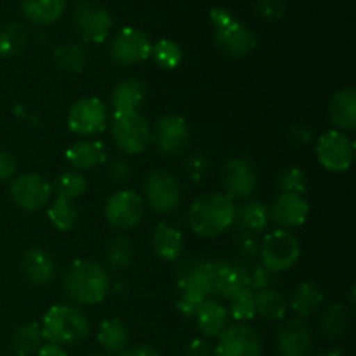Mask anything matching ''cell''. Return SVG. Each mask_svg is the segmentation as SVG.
Returning a JSON list of instances; mask_svg holds the SVG:
<instances>
[{
	"label": "cell",
	"mask_w": 356,
	"mask_h": 356,
	"mask_svg": "<svg viewBox=\"0 0 356 356\" xmlns=\"http://www.w3.org/2000/svg\"><path fill=\"white\" fill-rule=\"evenodd\" d=\"M52 190L56 191L58 197L66 198V200H75L86 193L87 179L79 170H65V172L56 176Z\"/></svg>",
	"instance_id": "obj_38"
},
{
	"label": "cell",
	"mask_w": 356,
	"mask_h": 356,
	"mask_svg": "<svg viewBox=\"0 0 356 356\" xmlns=\"http://www.w3.org/2000/svg\"><path fill=\"white\" fill-rule=\"evenodd\" d=\"M28 47V31L17 21L0 24V58H16Z\"/></svg>",
	"instance_id": "obj_32"
},
{
	"label": "cell",
	"mask_w": 356,
	"mask_h": 356,
	"mask_svg": "<svg viewBox=\"0 0 356 356\" xmlns=\"http://www.w3.org/2000/svg\"><path fill=\"white\" fill-rule=\"evenodd\" d=\"M42 346V330L40 323L28 322L17 327L10 339V348L16 356H31Z\"/></svg>",
	"instance_id": "obj_33"
},
{
	"label": "cell",
	"mask_w": 356,
	"mask_h": 356,
	"mask_svg": "<svg viewBox=\"0 0 356 356\" xmlns=\"http://www.w3.org/2000/svg\"><path fill=\"white\" fill-rule=\"evenodd\" d=\"M52 63L56 70L63 73H80L87 65V51L75 42L59 44L52 52Z\"/></svg>",
	"instance_id": "obj_30"
},
{
	"label": "cell",
	"mask_w": 356,
	"mask_h": 356,
	"mask_svg": "<svg viewBox=\"0 0 356 356\" xmlns=\"http://www.w3.org/2000/svg\"><path fill=\"white\" fill-rule=\"evenodd\" d=\"M66 122L73 134L90 138L106 129L108 108L99 97H83L70 108Z\"/></svg>",
	"instance_id": "obj_9"
},
{
	"label": "cell",
	"mask_w": 356,
	"mask_h": 356,
	"mask_svg": "<svg viewBox=\"0 0 356 356\" xmlns=\"http://www.w3.org/2000/svg\"><path fill=\"white\" fill-rule=\"evenodd\" d=\"M131 334H129L127 325L120 318H106L101 322L99 330H97V343L103 348L104 353L108 355H120L127 350Z\"/></svg>",
	"instance_id": "obj_28"
},
{
	"label": "cell",
	"mask_w": 356,
	"mask_h": 356,
	"mask_svg": "<svg viewBox=\"0 0 356 356\" xmlns=\"http://www.w3.org/2000/svg\"><path fill=\"white\" fill-rule=\"evenodd\" d=\"M17 162L13 153L0 149V183H6L7 179H13L16 174Z\"/></svg>",
	"instance_id": "obj_48"
},
{
	"label": "cell",
	"mask_w": 356,
	"mask_h": 356,
	"mask_svg": "<svg viewBox=\"0 0 356 356\" xmlns=\"http://www.w3.org/2000/svg\"><path fill=\"white\" fill-rule=\"evenodd\" d=\"M316 159L330 172H346L355 159V143L341 131H329L316 141Z\"/></svg>",
	"instance_id": "obj_11"
},
{
	"label": "cell",
	"mask_w": 356,
	"mask_h": 356,
	"mask_svg": "<svg viewBox=\"0 0 356 356\" xmlns=\"http://www.w3.org/2000/svg\"><path fill=\"white\" fill-rule=\"evenodd\" d=\"M348 325H350V316H348L346 308L339 302L327 306L322 315V332L329 339H339L346 334Z\"/></svg>",
	"instance_id": "obj_37"
},
{
	"label": "cell",
	"mask_w": 356,
	"mask_h": 356,
	"mask_svg": "<svg viewBox=\"0 0 356 356\" xmlns=\"http://www.w3.org/2000/svg\"><path fill=\"white\" fill-rule=\"evenodd\" d=\"M149 58L155 61V65L162 70H174L181 65L183 61V51L179 45L170 38H162L152 45V52Z\"/></svg>",
	"instance_id": "obj_40"
},
{
	"label": "cell",
	"mask_w": 356,
	"mask_h": 356,
	"mask_svg": "<svg viewBox=\"0 0 356 356\" xmlns=\"http://www.w3.org/2000/svg\"><path fill=\"white\" fill-rule=\"evenodd\" d=\"M259 254L261 263L268 271L284 273L294 268L301 257V243L287 229H275L264 236Z\"/></svg>",
	"instance_id": "obj_6"
},
{
	"label": "cell",
	"mask_w": 356,
	"mask_h": 356,
	"mask_svg": "<svg viewBox=\"0 0 356 356\" xmlns=\"http://www.w3.org/2000/svg\"><path fill=\"white\" fill-rule=\"evenodd\" d=\"M42 339L58 346H76L89 337L90 322L86 313L72 305H56L42 318Z\"/></svg>",
	"instance_id": "obj_3"
},
{
	"label": "cell",
	"mask_w": 356,
	"mask_h": 356,
	"mask_svg": "<svg viewBox=\"0 0 356 356\" xmlns=\"http://www.w3.org/2000/svg\"><path fill=\"white\" fill-rule=\"evenodd\" d=\"M52 186L44 176L35 172L19 174L13 179L9 195L14 204L26 212H37L47 207L51 200Z\"/></svg>",
	"instance_id": "obj_12"
},
{
	"label": "cell",
	"mask_w": 356,
	"mask_h": 356,
	"mask_svg": "<svg viewBox=\"0 0 356 356\" xmlns=\"http://www.w3.org/2000/svg\"><path fill=\"white\" fill-rule=\"evenodd\" d=\"M111 136L117 148L127 155H141L152 145V127L139 111L113 113Z\"/></svg>",
	"instance_id": "obj_5"
},
{
	"label": "cell",
	"mask_w": 356,
	"mask_h": 356,
	"mask_svg": "<svg viewBox=\"0 0 356 356\" xmlns=\"http://www.w3.org/2000/svg\"><path fill=\"white\" fill-rule=\"evenodd\" d=\"M315 138V131L308 124H296L291 129V139L296 145H306Z\"/></svg>",
	"instance_id": "obj_49"
},
{
	"label": "cell",
	"mask_w": 356,
	"mask_h": 356,
	"mask_svg": "<svg viewBox=\"0 0 356 356\" xmlns=\"http://www.w3.org/2000/svg\"><path fill=\"white\" fill-rule=\"evenodd\" d=\"M143 193L148 207L159 214H170L179 207L181 186L176 177L163 169H156L146 176Z\"/></svg>",
	"instance_id": "obj_8"
},
{
	"label": "cell",
	"mask_w": 356,
	"mask_h": 356,
	"mask_svg": "<svg viewBox=\"0 0 356 356\" xmlns=\"http://www.w3.org/2000/svg\"><path fill=\"white\" fill-rule=\"evenodd\" d=\"M145 214V202L134 190H120L108 198L104 205L106 221L120 232L136 228Z\"/></svg>",
	"instance_id": "obj_14"
},
{
	"label": "cell",
	"mask_w": 356,
	"mask_h": 356,
	"mask_svg": "<svg viewBox=\"0 0 356 356\" xmlns=\"http://www.w3.org/2000/svg\"><path fill=\"white\" fill-rule=\"evenodd\" d=\"M329 115L332 124L341 132H351L356 129V90L355 87H344L332 96L329 103Z\"/></svg>",
	"instance_id": "obj_23"
},
{
	"label": "cell",
	"mask_w": 356,
	"mask_h": 356,
	"mask_svg": "<svg viewBox=\"0 0 356 356\" xmlns=\"http://www.w3.org/2000/svg\"><path fill=\"white\" fill-rule=\"evenodd\" d=\"M315 356H346V353L341 348H327V350L318 351Z\"/></svg>",
	"instance_id": "obj_53"
},
{
	"label": "cell",
	"mask_w": 356,
	"mask_h": 356,
	"mask_svg": "<svg viewBox=\"0 0 356 356\" xmlns=\"http://www.w3.org/2000/svg\"><path fill=\"white\" fill-rule=\"evenodd\" d=\"M73 26L87 44H101L110 35L113 19L106 7L96 0H80L73 9Z\"/></svg>",
	"instance_id": "obj_7"
},
{
	"label": "cell",
	"mask_w": 356,
	"mask_h": 356,
	"mask_svg": "<svg viewBox=\"0 0 356 356\" xmlns=\"http://www.w3.org/2000/svg\"><path fill=\"white\" fill-rule=\"evenodd\" d=\"M212 287H214L212 261L197 259L179 291L184 292V294L193 296V298L200 299V301H205L212 294Z\"/></svg>",
	"instance_id": "obj_26"
},
{
	"label": "cell",
	"mask_w": 356,
	"mask_h": 356,
	"mask_svg": "<svg viewBox=\"0 0 356 356\" xmlns=\"http://www.w3.org/2000/svg\"><path fill=\"white\" fill-rule=\"evenodd\" d=\"M271 280H273V273L268 271L266 268L261 264V266H252L250 268L249 275V287L252 289L254 292L264 291V289H270Z\"/></svg>",
	"instance_id": "obj_44"
},
{
	"label": "cell",
	"mask_w": 356,
	"mask_h": 356,
	"mask_svg": "<svg viewBox=\"0 0 356 356\" xmlns=\"http://www.w3.org/2000/svg\"><path fill=\"white\" fill-rule=\"evenodd\" d=\"M235 222L242 232L259 233L270 225V209L259 200L243 202L242 205H236Z\"/></svg>",
	"instance_id": "obj_29"
},
{
	"label": "cell",
	"mask_w": 356,
	"mask_h": 356,
	"mask_svg": "<svg viewBox=\"0 0 356 356\" xmlns=\"http://www.w3.org/2000/svg\"><path fill=\"white\" fill-rule=\"evenodd\" d=\"M268 209H270V221L287 232L305 225L309 216L308 200L302 195L296 193H278Z\"/></svg>",
	"instance_id": "obj_18"
},
{
	"label": "cell",
	"mask_w": 356,
	"mask_h": 356,
	"mask_svg": "<svg viewBox=\"0 0 356 356\" xmlns=\"http://www.w3.org/2000/svg\"><path fill=\"white\" fill-rule=\"evenodd\" d=\"M209 160L202 155H193L186 160V174L193 181H200L207 176Z\"/></svg>",
	"instance_id": "obj_46"
},
{
	"label": "cell",
	"mask_w": 356,
	"mask_h": 356,
	"mask_svg": "<svg viewBox=\"0 0 356 356\" xmlns=\"http://www.w3.org/2000/svg\"><path fill=\"white\" fill-rule=\"evenodd\" d=\"M259 240L256 238V233L242 232L238 236V252L245 259H252L259 254Z\"/></svg>",
	"instance_id": "obj_45"
},
{
	"label": "cell",
	"mask_w": 356,
	"mask_h": 356,
	"mask_svg": "<svg viewBox=\"0 0 356 356\" xmlns=\"http://www.w3.org/2000/svg\"><path fill=\"white\" fill-rule=\"evenodd\" d=\"M152 42L148 35L134 26H125L111 38L110 58L120 66L141 65L149 58Z\"/></svg>",
	"instance_id": "obj_10"
},
{
	"label": "cell",
	"mask_w": 356,
	"mask_h": 356,
	"mask_svg": "<svg viewBox=\"0 0 356 356\" xmlns=\"http://www.w3.org/2000/svg\"><path fill=\"white\" fill-rule=\"evenodd\" d=\"M256 315L264 320H284L287 315V301L273 289L256 292Z\"/></svg>",
	"instance_id": "obj_35"
},
{
	"label": "cell",
	"mask_w": 356,
	"mask_h": 356,
	"mask_svg": "<svg viewBox=\"0 0 356 356\" xmlns=\"http://www.w3.org/2000/svg\"><path fill=\"white\" fill-rule=\"evenodd\" d=\"M214 356H261L263 343L259 332L247 323H235L218 337Z\"/></svg>",
	"instance_id": "obj_15"
},
{
	"label": "cell",
	"mask_w": 356,
	"mask_h": 356,
	"mask_svg": "<svg viewBox=\"0 0 356 356\" xmlns=\"http://www.w3.org/2000/svg\"><path fill=\"white\" fill-rule=\"evenodd\" d=\"M323 302V292L313 282H305V284L298 285L296 291L291 296V309L299 316V318H306V316L313 315L320 305Z\"/></svg>",
	"instance_id": "obj_31"
},
{
	"label": "cell",
	"mask_w": 356,
	"mask_h": 356,
	"mask_svg": "<svg viewBox=\"0 0 356 356\" xmlns=\"http://www.w3.org/2000/svg\"><path fill=\"white\" fill-rule=\"evenodd\" d=\"M211 21L214 26L216 45L228 58H245L256 49V33L245 23L236 19L232 10L225 7H214L211 9Z\"/></svg>",
	"instance_id": "obj_4"
},
{
	"label": "cell",
	"mask_w": 356,
	"mask_h": 356,
	"mask_svg": "<svg viewBox=\"0 0 356 356\" xmlns=\"http://www.w3.org/2000/svg\"><path fill=\"white\" fill-rule=\"evenodd\" d=\"M228 313L238 323L250 322L256 316V292L250 287H242L229 298Z\"/></svg>",
	"instance_id": "obj_39"
},
{
	"label": "cell",
	"mask_w": 356,
	"mask_h": 356,
	"mask_svg": "<svg viewBox=\"0 0 356 356\" xmlns=\"http://www.w3.org/2000/svg\"><path fill=\"white\" fill-rule=\"evenodd\" d=\"M312 343V330L301 318L287 320L277 332L278 356H308Z\"/></svg>",
	"instance_id": "obj_19"
},
{
	"label": "cell",
	"mask_w": 356,
	"mask_h": 356,
	"mask_svg": "<svg viewBox=\"0 0 356 356\" xmlns=\"http://www.w3.org/2000/svg\"><path fill=\"white\" fill-rule=\"evenodd\" d=\"M35 355L37 356H68V353L65 351V348L58 346V344H52V343L42 344Z\"/></svg>",
	"instance_id": "obj_52"
},
{
	"label": "cell",
	"mask_w": 356,
	"mask_h": 356,
	"mask_svg": "<svg viewBox=\"0 0 356 356\" xmlns=\"http://www.w3.org/2000/svg\"><path fill=\"white\" fill-rule=\"evenodd\" d=\"M214 268V287L212 294L221 299H229L238 289L249 287L250 268L243 259L212 261Z\"/></svg>",
	"instance_id": "obj_17"
},
{
	"label": "cell",
	"mask_w": 356,
	"mask_h": 356,
	"mask_svg": "<svg viewBox=\"0 0 356 356\" xmlns=\"http://www.w3.org/2000/svg\"><path fill=\"white\" fill-rule=\"evenodd\" d=\"M202 302L204 301H200V299L193 298V296H190V294H184V292H181V296L177 298V301H176V308L181 315L186 316V318H190V316L197 315V312H198V308H200Z\"/></svg>",
	"instance_id": "obj_47"
},
{
	"label": "cell",
	"mask_w": 356,
	"mask_h": 356,
	"mask_svg": "<svg viewBox=\"0 0 356 356\" xmlns=\"http://www.w3.org/2000/svg\"><path fill=\"white\" fill-rule=\"evenodd\" d=\"M148 96V86L139 76H127L111 92V106L115 113L138 111Z\"/></svg>",
	"instance_id": "obj_22"
},
{
	"label": "cell",
	"mask_w": 356,
	"mask_h": 356,
	"mask_svg": "<svg viewBox=\"0 0 356 356\" xmlns=\"http://www.w3.org/2000/svg\"><path fill=\"white\" fill-rule=\"evenodd\" d=\"M47 216L52 226L59 232H72L79 221V211L73 205V202L61 197L52 202L51 207L47 209Z\"/></svg>",
	"instance_id": "obj_36"
},
{
	"label": "cell",
	"mask_w": 356,
	"mask_h": 356,
	"mask_svg": "<svg viewBox=\"0 0 356 356\" xmlns=\"http://www.w3.org/2000/svg\"><path fill=\"white\" fill-rule=\"evenodd\" d=\"M21 271L35 287H45L56 277V261L42 247H30L21 257Z\"/></svg>",
	"instance_id": "obj_20"
},
{
	"label": "cell",
	"mask_w": 356,
	"mask_h": 356,
	"mask_svg": "<svg viewBox=\"0 0 356 356\" xmlns=\"http://www.w3.org/2000/svg\"><path fill=\"white\" fill-rule=\"evenodd\" d=\"M68 0H21V13L30 23L47 26L65 14Z\"/></svg>",
	"instance_id": "obj_27"
},
{
	"label": "cell",
	"mask_w": 356,
	"mask_h": 356,
	"mask_svg": "<svg viewBox=\"0 0 356 356\" xmlns=\"http://www.w3.org/2000/svg\"><path fill=\"white\" fill-rule=\"evenodd\" d=\"M63 291L76 305H99L111 291L110 275L96 261H72L63 273Z\"/></svg>",
	"instance_id": "obj_1"
},
{
	"label": "cell",
	"mask_w": 356,
	"mask_h": 356,
	"mask_svg": "<svg viewBox=\"0 0 356 356\" xmlns=\"http://www.w3.org/2000/svg\"><path fill=\"white\" fill-rule=\"evenodd\" d=\"M277 188L280 193H296L305 197L308 190V179H306L305 170L299 167H287L282 170L277 177Z\"/></svg>",
	"instance_id": "obj_41"
},
{
	"label": "cell",
	"mask_w": 356,
	"mask_h": 356,
	"mask_svg": "<svg viewBox=\"0 0 356 356\" xmlns=\"http://www.w3.org/2000/svg\"><path fill=\"white\" fill-rule=\"evenodd\" d=\"M152 247L153 252L162 261L176 263L177 259H181V254H183L184 238L179 229L167 225V222H160V225H156L155 232H153Z\"/></svg>",
	"instance_id": "obj_24"
},
{
	"label": "cell",
	"mask_w": 356,
	"mask_h": 356,
	"mask_svg": "<svg viewBox=\"0 0 356 356\" xmlns=\"http://www.w3.org/2000/svg\"><path fill=\"white\" fill-rule=\"evenodd\" d=\"M104 259H106V264L113 271L129 270L132 259H134V245H132L127 236H115L113 240L108 242L106 249H104Z\"/></svg>",
	"instance_id": "obj_34"
},
{
	"label": "cell",
	"mask_w": 356,
	"mask_h": 356,
	"mask_svg": "<svg viewBox=\"0 0 356 356\" xmlns=\"http://www.w3.org/2000/svg\"><path fill=\"white\" fill-rule=\"evenodd\" d=\"M120 356H162L155 348L146 346V344H141V346H134L125 350L124 353H120Z\"/></svg>",
	"instance_id": "obj_51"
},
{
	"label": "cell",
	"mask_w": 356,
	"mask_h": 356,
	"mask_svg": "<svg viewBox=\"0 0 356 356\" xmlns=\"http://www.w3.org/2000/svg\"><path fill=\"white\" fill-rule=\"evenodd\" d=\"M106 172L113 183L125 184L129 181V177H131V165H129L127 160L122 159V156H115V159H111L110 162H108Z\"/></svg>",
	"instance_id": "obj_43"
},
{
	"label": "cell",
	"mask_w": 356,
	"mask_h": 356,
	"mask_svg": "<svg viewBox=\"0 0 356 356\" xmlns=\"http://www.w3.org/2000/svg\"><path fill=\"white\" fill-rule=\"evenodd\" d=\"M259 176L252 160L236 156L232 159L225 167L222 184L226 188V195L229 198H247L256 191Z\"/></svg>",
	"instance_id": "obj_16"
},
{
	"label": "cell",
	"mask_w": 356,
	"mask_h": 356,
	"mask_svg": "<svg viewBox=\"0 0 356 356\" xmlns=\"http://www.w3.org/2000/svg\"><path fill=\"white\" fill-rule=\"evenodd\" d=\"M188 356H214V344L207 339H193L188 346Z\"/></svg>",
	"instance_id": "obj_50"
},
{
	"label": "cell",
	"mask_w": 356,
	"mask_h": 356,
	"mask_svg": "<svg viewBox=\"0 0 356 356\" xmlns=\"http://www.w3.org/2000/svg\"><path fill=\"white\" fill-rule=\"evenodd\" d=\"M195 318H197V325L204 336L219 337L228 329L229 313L221 302L214 301V299H205L198 308Z\"/></svg>",
	"instance_id": "obj_25"
},
{
	"label": "cell",
	"mask_w": 356,
	"mask_h": 356,
	"mask_svg": "<svg viewBox=\"0 0 356 356\" xmlns=\"http://www.w3.org/2000/svg\"><path fill=\"white\" fill-rule=\"evenodd\" d=\"M92 356H113V355H108V353H96V355H92Z\"/></svg>",
	"instance_id": "obj_54"
},
{
	"label": "cell",
	"mask_w": 356,
	"mask_h": 356,
	"mask_svg": "<svg viewBox=\"0 0 356 356\" xmlns=\"http://www.w3.org/2000/svg\"><path fill=\"white\" fill-rule=\"evenodd\" d=\"M236 205L225 193H205L191 204L188 212L190 228L202 238L222 235L235 225Z\"/></svg>",
	"instance_id": "obj_2"
},
{
	"label": "cell",
	"mask_w": 356,
	"mask_h": 356,
	"mask_svg": "<svg viewBox=\"0 0 356 356\" xmlns=\"http://www.w3.org/2000/svg\"><path fill=\"white\" fill-rule=\"evenodd\" d=\"M108 160V148L97 139H82L66 149V162L73 170L96 169Z\"/></svg>",
	"instance_id": "obj_21"
},
{
	"label": "cell",
	"mask_w": 356,
	"mask_h": 356,
	"mask_svg": "<svg viewBox=\"0 0 356 356\" xmlns=\"http://www.w3.org/2000/svg\"><path fill=\"white\" fill-rule=\"evenodd\" d=\"M152 143L167 156L183 155L190 146V127L179 115H163L152 129Z\"/></svg>",
	"instance_id": "obj_13"
},
{
	"label": "cell",
	"mask_w": 356,
	"mask_h": 356,
	"mask_svg": "<svg viewBox=\"0 0 356 356\" xmlns=\"http://www.w3.org/2000/svg\"><path fill=\"white\" fill-rule=\"evenodd\" d=\"M287 9V0H256V10L266 19H280Z\"/></svg>",
	"instance_id": "obj_42"
}]
</instances>
